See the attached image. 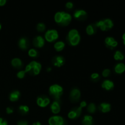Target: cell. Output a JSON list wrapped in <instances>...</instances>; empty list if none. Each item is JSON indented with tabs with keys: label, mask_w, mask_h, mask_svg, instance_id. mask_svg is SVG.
Listing matches in <instances>:
<instances>
[{
	"label": "cell",
	"mask_w": 125,
	"mask_h": 125,
	"mask_svg": "<svg viewBox=\"0 0 125 125\" xmlns=\"http://www.w3.org/2000/svg\"><path fill=\"white\" fill-rule=\"evenodd\" d=\"M47 70V72H50V71L51 70V67H48V68H47V70Z\"/></svg>",
	"instance_id": "40"
},
{
	"label": "cell",
	"mask_w": 125,
	"mask_h": 125,
	"mask_svg": "<svg viewBox=\"0 0 125 125\" xmlns=\"http://www.w3.org/2000/svg\"><path fill=\"white\" fill-rule=\"evenodd\" d=\"M110 74H111V70L109 69H108V68H106L102 72L103 76L105 77V78L108 77L110 75Z\"/></svg>",
	"instance_id": "32"
},
{
	"label": "cell",
	"mask_w": 125,
	"mask_h": 125,
	"mask_svg": "<svg viewBox=\"0 0 125 125\" xmlns=\"http://www.w3.org/2000/svg\"><path fill=\"white\" fill-rule=\"evenodd\" d=\"M72 17L70 13L65 12H56L54 15V20L57 24L61 26H67L72 21Z\"/></svg>",
	"instance_id": "1"
},
{
	"label": "cell",
	"mask_w": 125,
	"mask_h": 125,
	"mask_svg": "<svg viewBox=\"0 0 125 125\" xmlns=\"http://www.w3.org/2000/svg\"><path fill=\"white\" fill-rule=\"evenodd\" d=\"M87 105V104L86 101H81V102L80 103V104H79V106H80V107H81L82 109H83V108H84V107H86Z\"/></svg>",
	"instance_id": "36"
},
{
	"label": "cell",
	"mask_w": 125,
	"mask_h": 125,
	"mask_svg": "<svg viewBox=\"0 0 125 125\" xmlns=\"http://www.w3.org/2000/svg\"><path fill=\"white\" fill-rule=\"evenodd\" d=\"M18 46L21 50H26L29 47V41L26 37H21L18 40Z\"/></svg>",
	"instance_id": "15"
},
{
	"label": "cell",
	"mask_w": 125,
	"mask_h": 125,
	"mask_svg": "<svg viewBox=\"0 0 125 125\" xmlns=\"http://www.w3.org/2000/svg\"><path fill=\"white\" fill-rule=\"evenodd\" d=\"M114 57L116 61H122L124 59L125 57L123 54L120 51H117L115 52Z\"/></svg>",
	"instance_id": "27"
},
{
	"label": "cell",
	"mask_w": 125,
	"mask_h": 125,
	"mask_svg": "<svg viewBox=\"0 0 125 125\" xmlns=\"http://www.w3.org/2000/svg\"><path fill=\"white\" fill-rule=\"evenodd\" d=\"M122 38H123V40H125V34H123V37H122Z\"/></svg>",
	"instance_id": "41"
},
{
	"label": "cell",
	"mask_w": 125,
	"mask_h": 125,
	"mask_svg": "<svg viewBox=\"0 0 125 125\" xmlns=\"http://www.w3.org/2000/svg\"><path fill=\"white\" fill-rule=\"evenodd\" d=\"M13 109L12 108V107H7V108H6V112H7V114H9L13 113Z\"/></svg>",
	"instance_id": "35"
},
{
	"label": "cell",
	"mask_w": 125,
	"mask_h": 125,
	"mask_svg": "<svg viewBox=\"0 0 125 125\" xmlns=\"http://www.w3.org/2000/svg\"><path fill=\"white\" fill-rule=\"evenodd\" d=\"M91 80L94 82H97L100 80V76L98 73H94L90 76Z\"/></svg>",
	"instance_id": "29"
},
{
	"label": "cell",
	"mask_w": 125,
	"mask_h": 125,
	"mask_svg": "<svg viewBox=\"0 0 125 125\" xmlns=\"http://www.w3.org/2000/svg\"><path fill=\"white\" fill-rule=\"evenodd\" d=\"M51 110L52 112L55 114H59L61 111V105L57 100L54 101L51 105Z\"/></svg>",
	"instance_id": "19"
},
{
	"label": "cell",
	"mask_w": 125,
	"mask_h": 125,
	"mask_svg": "<svg viewBox=\"0 0 125 125\" xmlns=\"http://www.w3.org/2000/svg\"><path fill=\"white\" fill-rule=\"evenodd\" d=\"M101 87L106 90H111L114 87V83L112 81L106 79V80L103 82L102 84H101Z\"/></svg>",
	"instance_id": "16"
},
{
	"label": "cell",
	"mask_w": 125,
	"mask_h": 125,
	"mask_svg": "<svg viewBox=\"0 0 125 125\" xmlns=\"http://www.w3.org/2000/svg\"><path fill=\"white\" fill-rule=\"evenodd\" d=\"M87 111L89 112V113L90 114H94L96 112V105L94 103H90L89 105L87 106Z\"/></svg>",
	"instance_id": "26"
},
{
	"label": "cell",
	"mask_w": 125,
	"mask_h": 125,
	"mask_svg": "<svg viewBox=\"0 0 125 125\" xmlns=\"http://www.w3.org/2000/svg\"><path fill=\"white\" fill-rule=\"evenodd\" d=\"M48 123L50 125H67L64 118L59 115H54L50 117Z\"/></svg>",
	"instance_id": "6"
},
{
	"label": "cell",
	"mask_w": 125,
	"mask_h": 125,
	"mask_svg": "<svg viewBox=\"0 0 125 125\" xmlns=\"http://www.w3.org/2000/svg\"><path fill=\"white\" fill-rule=\"evenodd\" d=\"M98 109L103 113H107L111 111V105L107 103H102L99 105Z\"/></svg>",
	"instance_id": "17"
},
{
	"label": "cell",
	"mask_w": 125,
	"mask_h": 125,
	"mask_svg": "<svg viewBox=\"0 0 125 125\" xmlns=\"http://www.w3.org/2000/svg\"><path fill=\"white\" fill-rule=\"evenodd\" d=\"M49 92L50 95L55 100H58L63 94V87L59 84H52L49 88Z\"/></svg>",
	"instance_id": "4"
},
{
	"label": "cell",
	"mask_w": 125,
	"mask_h": 125,
	"mask_svg": "<svg viewBox=\"0 0 125 125\" xmlns=\"http://www.w3.org/2000/svg\"><path fill=\"white\" fill-rule=\"evenodd\" d=\"M18 111L22 115H26L29 112V108L26 105H21L18 107Z\"/></svg>",
	"instance_id": "25"
},
{
	"label": "cell",
	"mask_w": 125,
	"mask_h": 125,
	"mask_svg": "<svg viewBox=\"0 0 125 125\" xmlns=\"http://www.w3.org/2000/svg\"><path fill=\"white\" fill-rule=\"evenodd\" d=\"M97 29L95 24H90L86 27V32L88 35H92L96 32Z\"/></svg>",
	"instance_id": "21"
},
{
	"label": "cell",
	"mask_w": 125,
	"mask_h": 125,
	"mask_svg": "<svg viewBox=\"0 0 125 125\" xmlns=\"http://www.w3.org/2000/svg\"><path fill=\"white\" fill-rule=\"evenodd\" d=\"M32 43L35 47L42 48L45 45V39L41 35H37L33 39Z\"/></svg>",
	"instance_id": "13"
},
{
	"label": "cell",
	"mask_w": 125,
	"mask_h": 125,
	"mask_svg": "<svg viewBox=\"0 0 125 125\" xmlns=\"http://www.w3.org/2000/svg\"><path fill=\"white\" fill-rule=\"evenodd\" d=\"M32 125H42V124H41V123H40V122H35V123H33V124Z\"/></svg>",
	"instance_id": "39"
},
{
	"label": "cell",
	"mask_w": 125,
	"mask_h": 125,
	"mask_svg": "<svg viewBox=\"0 0 125 125\" xmlns=\"http://www.w3.org/2000/svg\"><path fill=\"white\" fill-rule=\"evenodd\" d=\"M95 24L97 28H100L103 31H106L109 30L114 26L113 21H112V20L109 19V18H106V19L102 20H100Z\"/></svg>",
	"instance_id": "5"
},
{
	"label": "cell",
	"mask_w": 125,
	"mask_h": 125,
	"mask_svg": "<svg viewBox=\"0 0 125 125\" xmlns=\"http://www.w3.org/2000/svg\"><path fill=\"white\" fill-rule=\"evenodd\" d=\"M73 6H74V5H73V3L72 2H71V1H68V2H67L65 4L66 8L68 9H71L73 8Z\"/></svg>",
	"instance_id": "34"
},
{
	"label": "cell",
	"mask_w": 125,
	"mask_h": 125,
	"mask_svg": "<svg viewBox=\"0 0 125 125\" xmlns=\"http://www.w3.org/2000/svg\"><path fill=\"white\" fill-rule=\"evenodd\" d=\"M82 123L83 125H94V121L92 116L90 115H85L82 120Z\"/></svg>",
	"instance_id": "20"
},
{
	"label": "cell",
	"mask_w": 125,
	"mask_h": 125,
	"mask_svg": "<svg viewBox=\"0 0 125 125\" xmlns=\"http://www.w3.org/2000/svg\"><path fill=\"white\" fill-rule=\"evenodd\" d=\"M104 42L105 44H106V47L109 49H111V50L115 48L117 46V45H118V42L112 37H107L105 39Z\"/></svg>",
	"instance_id": "11"
},
{
	"label": "cell",
	"mask_w": 125,
	"mask_h": 125,
	"mask_svg": "<svg viewBox=\"0 0 125 125\" xmlns=\"http://www.w3.org/2000/svg\"><path fill=\"white\" fill-rule=\"evenodd\" d=\"M123 43L125 44V40H123Z\"/></svg>",
	"instance_id": "42"
},
{
	"label": "cell",
	"mask_w": 125,
	"mask_h": 125,
	"mask_svg": "<svg viewBox=\"0 0 125 125\" xmlns=\"http://www.w3.org/2000/svg\"><path fill=\"white\" fill-rule=\"evenodd\" d=\"M73 16L76 19H78L79 20H84L87 17V13L86 11H85L84 10L79 9L76 10L74 12Z\"/></svg>",
	"instance_id": "14"
},
{
	"label": "cell",
	"mask_w": 125,
	"mask_h": 125,
	"mask_svg": "<svg viewBox=\"0 0 125 125\" xmlns=\"http://www.w3.org/2000/svg\"><path fill=\"white\" fill-rule=\"evenodd\" d=\"M11 64H12V65L14 68H17V69H21L23 66V63L22 61L20 58H18V57L13 58L11 61Z\"/></svg>",
	"instance_id": "18"
},
{
	"label": "cell",
	"mask_w": 125,
	"mask_h": 125,
	"mask_svg": "<svg viewBox=\"0 0 125 125\" xmlns=\"http://www.w3.org/2000/svg\"><path fill=\"white\" fill-rule=\"evenodd\" d=\"M37 30L39 32H43L46 29V26L43 23H39L37 24Z\"/></svg>",
	"instance_id": "30"
},
{
	"label": "cell",
	"mask_w": 125,
	"mask_h": 125,
	"mask_svg": "<svg viewBox=\"0 0 125 125\" xmlns=\"http://www.w3.org/2000/svg\"><path fill=\"white\" fill-rule=\"evenodd\" d=\"M59 37V33L56 29H49L46 32L45 38L46 41L52 42L57 40Z\"/></svg>",
	"instance_id": "7"
},
{
	"label": "cell",
	"mask_w": 125,
	"mask_h": 125,
	"mask_svg": "<svg viewBox=\"0 0 125 125\" xmlns=\"http://www.w3.org/2000/svg\"><path fill=\"white\" fill-rule=\"evenodd\" d=\"M50 100L47 96L42 95L39 96L37 98V104L41 107H45L50 104Z\"/></svg>",
	"instance_id": "10"
},
{
	"label": "cell",
	"mask_w": 125,
	"mask_h": 125,
	"mask_svg": "<svg viewBox=\"0 0 125 125\" xmlns=\"http://www.w3.org/2000/svg\"><path fill=\"white\" fill-rule=\"evenodd\" d=\"M26 73V72H25V70H20L18 72H17V76L18 78H20V79H23L24 77V76H25Z\"/></svg>",
	"instance_id": "31"
},
{
	"label": "cell",
	"mask_w": 125,
	"mask_h": 125,
	"mask_svg": "<svg viewBox=\"0 0 125 125\" xmlns=\"http://www.w3.org/2000/svg\"><path fill=\"white\" fill-rule=\"evenodd\" d=\"M20 96V92L18 90H14L9 95V99L11 101H16L18 100Z\"/></svg>",
	"instance_id": "22"
},
{
	"label": "cell",
	"mask_w": 125,
	"mask_h": 125,
	"mask_svg": "<svg viewBox=\"0 0 125 125\" xmlns=\"http://www.w3.org/2000/svg\"><path fill=\"white\" fill-rule=\"evenodd\" d=\"M7 122L3 118H0V125H7Z\"/></svg>",
	"instance_id": "37"
},
{
	"label": "cell",
	"mask_w": 125,
	"mask_h": 125,
	"mask_svg": "<svg viewBox=\"0 0 125 125\" xmlns=\"http://www.w3.org/2000/svg\"><path fill=\"white\" fill-rule=\"evenodd\" d=\"M17 125H29V123H28V121L21 120L17 122Z\"/></svg>",
	"instance_id": "33"
},
{
	"label": "cell",
	"mask_w": 125,
	"mask_h": 125,
	"mask_svg": "<svg viewBox=\"0 0 125 125\" xmlns=\"http://www.w3.org/2000/svg\"><path fill=\"white\" fill-rule=\"evenodd\" d=\"M52 64L55 67H61L62 65H63L65 62V58L62 56H56L52 58Z\"/></svg>",
	"instance_id": "12"
},
{
	"label": "cell",
	"mask_w": 125,
	"mask_h": 125,
	"mask_svg": "<svg viewBox=\"0 0 125 125\" xmlns=\"http://www.w3.org/2000/svg\"><path fill=\"white\" fill-rule=\"evenodd\" d=\"M81 91L77 87H74L71 90L70 94V98L73 103H76L80 100Z\"/></svg>",
	"instance_id": "8"
},
{
	"label": "cell",
	"mask_w": 125,
	"mask_h": 125,
	"mask_svg": "<svg viewBox=\"0 0 125 125\" xmlns=\"http://www.w3.org/2000/svg\"><path fill=\"white\" fill-rule=\"evenodd\" d=\"M82 113V108L80 106L74 107L68 112V117L70 119H76L81 116Z\"/></svg>",
	"instance_id": "9"
},
{
	"label": "cell",
	"mask_w": 125,
	"mask_h": 125,
	"mask_svg": "<svg viewBox=\"0 0 125 125\" xmlns=\"http://www.w3.org/2000/svg\"><path fill=\"white\" fill-rule=\"evenodd\" d=\"M6 3V0H0V6H4Z\"/></svg>",
	"instance_id": "38"
},
{
	"label": "cell",
	"mask_w": 125,
	"mask_h": 125,
	"mask_svg": "<svg viewBox=\"0 0 125 125\" xmlns=\"http://www.w3.org/2000/svg\"><path fill=\"white\" fill-rule=\"evenodd\" d=\"M42 69L41 63L35 61H31L25 68V72L31 75H37L40 73Z\"/></svg>",
	"instance_id": "3"
},
{
	"label": "cell",
	"mask_w": 125,
	"mask_h": 125,
	"mask_svg": "<svg viewBox=\"0 0 125 125\" xmlns=\"http://www.w3.org/2000/svg\"><path fill=\"white\" fill-rule=\"evenodd\" d=\"M28 55L30 57H36L39 55V52L37 50L34 48H31L28 51Z\"/></svg>",
	"instance_id": "28"
},
{
	"label": "cell",
	"mask_w": 125,
	"mask_h": 125,
	"mask_svg": "<svg viewBox=\"0 0 125 125\" xmlns=\"http://www.w3.org/2000/svg\"><path fill=\"white\" fill-rule=\"evenodd\" d=\"M68 43L72 46H76L81 40V36L78 31L76 29H72L68 32L67 37Z\"/></svg>",
	"instance_id": "2"
},
{
	"label": "cell",
	"mask_w": 125,
	"mask_h": 125,
	"mask_svg": "<svg viewBox=\"0 0 125 125\" xmlns=\"http://www.w3.org/2000/svg\"><path fill=\"white\" fill-rule=\"evenodd\" d=\"M65 44L62 41H58L54 45V48L57 51H61L64 49Z\"/></svg>",
	"instance_id": "24"
},
{
	"label": "cell",
	"mask_w": 125,
	"mask_h": 125,
	"mask_svg": "<svg viewBox=\"0 0 125 125\" xmlns=\"http://www.w3.org/2000/svg\"><path fill=\"white\" fill-rule=\"evenodd\" d=\"M115 72L118 74H122L125 71V65L123 63H119L115 67Z\"/></svg>",
	"instance_id": "23"
},
{
	"label": "cell",
	"mask_w": 125,
	"mask_h": 125,
	"mask_svg": "<svg viewBox=\"0 0 125 125\" xmlns=\"http://www.w3.org/2000/svg\"><path fill=\"white\" fill-rule=\"evenodd\" d=\"M1 24H0V29H1Z\"/></svg>",
	"instance_id": "43"
}]
</instances>
